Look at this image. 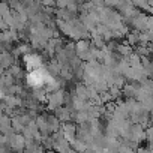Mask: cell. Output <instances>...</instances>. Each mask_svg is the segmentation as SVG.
I'll list each match as a JSON object with an SVG mask.
<instances>
[{"mask_svg":"<svg viewBox=\"0 0 153 153\" xmlns=\"http://www.w3.org/2000/svg\"><path fill=\"white\" fill-rule=\"evenodd\" d=\"M51 74L45 69V68H41V69H36V71H32L27 74V84L33 89V90H41L45 87L47 84V80Z\"/></svg>","mask_w":153,"mask_h":153,"instance_id":"6da1fadb","label":"cell"},{"mask_svg":"<svg viewBox=\"0 0 153 153\" xmlns=\"http://www.w3.org/2000/svg\"><path fill=\"white\" fill-rule=\"evenodd\" d=\"M23 59H24V65H26V68H27L30 72H32V71H36V69L44 68L42 59H41V56H38V54H33V53H26Z\"/></svg>","mask_w":153,"mask_h":153,"instance_id":"7a4b0ae2","label":"cell"},{"mask_svg":"<svg viewBox=\"0 0 153 153\" xmlns=\"http://www.w3.org/2000/svg\"><path fill=\"white\" fill-rule=\"evenodd\" d=\"M146 137H147V135H146V132H144V129H143L141 125H134V126H131L129 137H128V140H131V143H140V141H143Z\"/></svg>","mask_w":153,"mask_h":153,"instance_id":"3957f363","label":"cell"},{"mask_svg":"<svg viewBox=\"0 0 153 153\" xmlns=\"http://www.w3.org/2000/svg\"><path fill=\"white\" fill-rule=\"evenodd\" d=\"M128 41H129V44H137V42H140V35L131 33V35H128Z\"/></svg>","mask_w":153,"mask_h":153,"instance_id":"277c9868","label":"cell"}]
</instances>
